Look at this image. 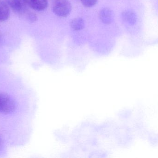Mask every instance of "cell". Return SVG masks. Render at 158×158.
Here are the masks:
<instances>
[{"label": "cell", "mask_w": 158, "mask_h": 158, "mask_svg": "<svg viewBox=\"0 0 158 158\" xmlns=\"http://www.w3.org/2000/svg\"><path fill=\"white\" fill-rule=\"evenodd\" d=\"M23 15H25V16L26 19L31 23H34L37 20L36 15L34 13L27 10Z\"/></svg>", "instance_id": "obj_9"}, {"label": "cell", "mask_w": 158, "mask_h": 158, "mask_svg": "<svg viewBox=\"0 0 158 158\" xmlns=\"http://www.w3.org/2000/svg\"><path fill=\"white\" fill-rule=\"evenodd\" d=\"M0 38H1V34H0Z\"/></svg>", "instance_id": "obj_11"}, {"label": "cell", "mask_w": 158, "mask_h": 158, "mask_svg": "<svg viewBox=\"0 0 158 158\" xmlns=\"http://www.w3.org/2000/svg\"><path fill=\"white\" fill-rule=\"evenodd\" d=\"M16 104L14 100L9 95L0 92V112L10 113L15 110Z\"/></svg>", "instance_id": "obj_2"}, {"label": "cell", "mask_w": 158, "mask_h": 158, "mask_svg": "<svg viewBox=\"0 0 158 158\" xmlns=\"http://www.w3.org/2000/svg\"><path fill=\"white\" fill-rule=\"evenodd\" d=\"M9 8H11L14 11L23 15L27 10L26 0H3Z\"/></svg>", "instance_id": "obj_3"}, {"label": "cell", "mask_w": 158, "mask_h": 158, "mask_svg": "<svg viewBox=\"0 0 158 158\" xmlns=\"http://www.w3.org/2000/svg\"><path fill=\"white\" fill-rule=\"evenodd\" d=\"M99 16L101 22L105 24H110L113 21V13L109 8L102 9L100 12Z\"/></svg>", "instance_id": "obj_5"}, {"label": "cell", "mask_w": 158, "mask_h": 158, "mask_svg": "<svg viewBox=\"0 0 158 158\" xmlns=\"http://www.w3.org/2000/svg\"><path fill=\"white\" fill-rule=\"evenodd\" d=\"M70 26L72 29L76 31L82 30L85 27V21L82 18H75L71 22Z\"/></svg>", "instance_id": "obj_8"}, {"label": "cell", "mask_w": 158, "mask_h": 158, "mask_svg": "<svg viewBox=\"0 0 158 158\" xmlns=\"http://www.w3.org/2000/svg\"><path fill=\"white\" fill-rule=\"evenodd\" d=\"M27 4L32 9L38 11H42L48 6V0H26Z\"/></svg>", "instance_id": "obj_4"}, {"label": "cell", "mask_w": 158, "mask_h": 158, "mask_svg": "<svg viewBox=\"0 0 158 158\" xmlns=\"http://www.w3.org/2000/svg\"><path fill=\"white\" fill-rule=\"evenodd\" d=\"M10 15V8L3 0H0V22L9 19Z\"/></svg>", "instance_id": "obj_7"}, {"label": "cell", "mask_w": 158, "mask_h": 158, "mask_svg": "<svg viewBox=\"0 0 158 158\" xmlns=\"http://www.w3.org/2000/svg\"><path fill=\"white\" fill-rule=\"evenodd\" d=\"M122 17L123 20L125 23L131 26L135 24L137 21L136 15L134 12L130 10H126L123 12Z\"/></svg>", "instance_id": "obj_6"}, {"label": "cell", "mask_w": 158, "mask_h": 158, "mask_svg": "<svg viewBox=\"0 0 158 158\" xmlns=\"http://www.w3.org/2000/svg\"><path fill=\"white\" fill-rule=\"evenodd\" d=\"M82 4L87 8H91L96 5L98 0H81Z\"/></svg>", "instance_id": "obj_10"}, {"label": "cell", "mask_w": 158, "mask_h": 158, "mask_svg": "<svg viewBox=\"0 0 158 158\" xmlns=\"http://www.w3.org/2000/svg\"><path fill=\"white\" fill-rule=\"evenodd\" d=\"M72 10V4L68 0H56L52 6L54 14L61 18L67 17Z\"/></svg>", "instance_id": "obj_1"}]
</instances>
